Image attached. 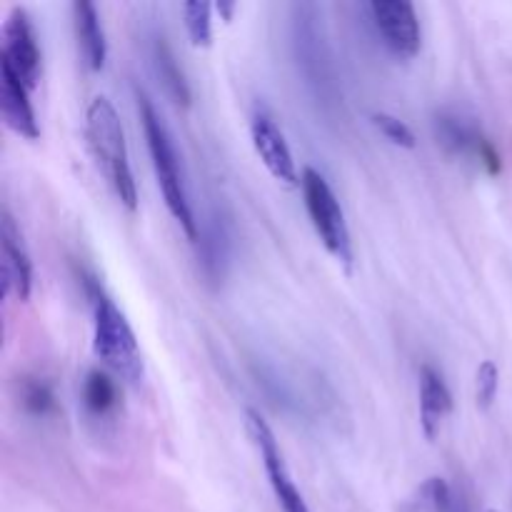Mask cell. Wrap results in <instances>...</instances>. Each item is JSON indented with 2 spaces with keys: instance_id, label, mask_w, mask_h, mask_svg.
I'll return each instance as SVG.
<instances>
[{
  "instance_id": "obj_1",
  "label": "cell",
  "mask_w": 512,
  "mask_h": 512,
  "mask_svg": "<svg viewBox=\"0 0 512 512\" xmlns=\"http://www.w3.org/2000/svg\"><path fill=\"white\" fill-rule=\"evenodd\" d=\"M85 135H88L90 150H93L105 178L113 185L118 200L125 205V210L135 213L138 210V185H135L133 168H130L123 123H120L118 110L113 108V103L105 95H98L88 105Z\"/></svg>"
},
{
  "instance_id": "obj_2",
  "label": "cell",
  "mask_w": 512,
  "mask_h": 512,
  "mask_svg": "<svg viewBox=\"0 0 512 512\" xmlns=\"http://www.w3.org/2000/svg\"><path fill=\"white\" fill-rule=\"evenodd\" d=\"M138 113H140V123H143L145 140H148L150 160H153L155 178H158L165 205H168L170 215L178 220L180 228L185 230V235L195 243V240H198V223H195L193 208H190L188 193H185V183L178 168V155H175L173 140H170L168 128L163 125L160 115L155 113L148 95H143L140 90H138Z\"/></svg>"
},
{
  "instance_id": "obj_3",
  "label": "cell",
  "mask_w": 512,
  "mask_h": 512,
  "mask_svg": "<svg viewBox=\"0 0 512 512\" xmlns=\"http://www.w3.org/2000/svg\"><path fill=\"white\" fill-rule=\"evenodd\" d=\"M93 350L115 375L128 383L138 385L143 380V355H140L138 338L130 328L123 310L103 293H93Z\"/></svg>"
},
{
  "instance_id": "obj_4",
  "label": "cell",
  "mask_w": 512,
  "mask_h": 512,
  "mask_svg": "<svg viewBox=\"0 0 512 512\" xmlns=\"http://www.w3.org/2000/svg\"><path fill=\"white\" fill-rule=\"evenodd\" d=\"M300 188H303L305 210H308L310 223H313L320 243L340 265H345V270H350L353 268V240H350L345 213L335 198L333 188L315 168H303Z\"/></svg>"
},
{
  "instance_id": "obj_5",
  "label": "cell",
  "mask_w": 512,
  "mask_h": 512,
  "mask_svg": "<svg viewBox=\"0 0 512 512\" xmlns=\"http://www.w3.org/2000/svg\"><path fill=\"white\" fill-rule=\"evenodd\" d=\"M0 63L8 65L28 90L38 88L43 60H40L38 38H35L30 15L23 8H13L3 23V50Z\"/></svg>"
},
{
  "instance_id": "obj_6",
  "label": "cell",
  "mask_w": 512,
  "mask_h": 512,
  "mask_svg": "<svg viewBox=\"0 0 512 512\" xmlns=\"http://www.w3.org/2000/svg\"><path fill=\"white\" fill-rule=\"evenodd\" d=\"M375 30L383 38L385 48L398 58H415L423 45L420 20L415 5L408 0H373L368 5Z\"/></svg>"
},
{
  "instance_id": "obj_7",
  "label": "cell",
  "mask_w": 512,
  "mask_h": 512,
  "mask_svg": "<svg viewBox=\"0 0 512 512\" xmlns=\"http://www.w3.org/2000/svg\"><path fill=\"white\" fill-rule=\"evenodd\" d=\"M248 430L250 438L255 440L260 450V458H263L265 473L270 478V488H273L275 498H278L280 508L283 512H310L308 505H305L303 495L295 488L293 478L288 473V465H285L283 453H280V445L275 440L273 430L265 423L263 415L258 410H248Z\"/></svg>"
},
{
  "instance_id": "obj_8",
  "label": "cell",
  "mask_w": 512,
  "mask_h": 512,
  "mask_svg": "<svg viewBox=\"0 0 512 512\" xmlns=\"http://www.w3.org/2000/svg\"><path fill=\"white\" fill-rule=\"evenodd\" d=\"M438 138L450 153L478 160L490 175H498L503 170V160L495 145L485 138L478 125L460 115H438Z\"/></svg>"
},
{
  "instance_id": "obj_9",
  "label": "cell",
  "mask_w": 512,
  "mask_h": 512,
  "mask_svg": "<svg viewBox=\"0 0 512 512\" xmlns=\"http://www.w3.org/2000/svg\"><path fill=\"white\" fill-rule=\"evenodd\" d=\"M250 138H253L255 153L260 155V160H263V165L275 180L290 185V188L300 183L288 140H285L283 130L275 125V120L268 113L253 115V120H250Z\"/></svg>"
},
{
  "instance_id": "obj_10",
  "label": "cell",
  "mask_w": 512,
  "mask_h": 512,
  "mask_svg": "<svg viewBox=\"0 0 512 512\" xmlns=\"http://www.w3.org/2000/svg\"><path fill=\"white\" fill-rule=\"evenodd\" d=\"M0 258H3L5 293H13L20 303H25L33 293V263L23 245V235L8 210H3V223H0Z\"/></svg>"
},
{
  "instance_id": "obj_11",
  "label": "cell",
  "mask_w": 512,
  "mask_h": 512,
  "mask_svg": "<svg viewBox=\"0 0 512 512\" xmlns=\"http://www.w3.org/2000/svg\"><path fill=\"white\" fill-rule=\"evenodd\" d=\"M28 93L30 90L25 88L23 80L8 65L0 63V113H3L5 125L20 138L38 140V120H35Z\"/></svg>"
},
{
  "instance_id": "obj_12",
  "label": "cell",
  "mask_w": 512,
  "mask_h": 512,
  "mask_svg": "<svg viewBox=\"0 0 512 512\" xmlns=\"http://www.w3.org/2000/svg\"><path fill=\"white\" fill-rule=\"evenodd\" d=\"M453 410V395L445 385L443 375L433 365L420 368V428L425 438L435 440L440 433V425Z\"/></svg>"
},
{
  "instance_id": "obj_13",
  "label": "cell",
  "mask_w": 512,
  "mask_h": 512,
  "mask_svg": "<svg viewBox=\"0 0 512 512\" xmlns=\"http://www.w3.org/2000/svg\"><path fill=\"white\" fill-rule=\"evenodd\" d=\"M73 23L85 65L93 73H98L105 68V58H108V43H105L98 8L90 0H78V3H73Z\"/></svg>"
},
{
  "instance_id": "obj_14",
  "label": "cell",
  "mask_w": 512,
  "mask_h": 512,
  "mask_svg": "<svg viewBox=\"0 0 512 512\" xmlns=\"http://www.w3.org/2000/svg\"><path fill=\"white\" fill-rule=\"evenodd\" d=\"M155 70H158L160 80H163V85H165V90L170 93V98H173L178 105H183V108H188L190 105L188 83H185V75L180 73L178 63H175L173 53H170V48L165 45L163 38L155 43Z\"/></svg>"
},
{
  "instance_id": "obj_15",
  "label": "cell",
  "mask_w": 512,
  "mask_h": 512,
  "mask_svg": "<svg viewBox=\"0 0 512 512\" xmlns=\"http://www.w3.org/2000/svg\"><path fill=\"white\" fill-rule=\"evenodd\" d=\"M83 400L85 408L95 415H105L118 405V385H115L113 378H108L100 370H93V373L85 378L83 385Z\"/></svg>"
},
{
  "instance_id": "obj_16",
  "label": "cell",
  "mask_w": 512,
  "mask_h": 512,
  "mask_svg": "<svg viewBox=\"0 0 512 512\" xmlns=\"http://www.w3.org/2000/svg\"><path fill=\"white\" fill-rule=\"evenodd\" d=\"M213 5L203 3V0H190L183 5V18L188 38L195 48H208L213 43Z\"/></svg>"
},
{
  "instance_id": "obj_17",
  "label": "cell",
  "mask_w": 512,
  "mask_h": 512,
  "mask_svg": "<svg viewBox=\"0 0 512 512\" xmlns=\"http://www.w3.org/2000/svg\"><path fill=\"white\" fill-rule=\"evenodd\" d=\"M415 505L423 512H450L453 510V493L443 478H428L418 488Z\"/></svg>"
},
{
  "instance_id": "obj_18",
  "label": "cell",
  "mask_w": 512,
  "mask_h": 512,
  "mask_svg": "<svg viewBox=\"0 0 512 512\" xmlns=\"http://www.w3.org/2000/svg\"><path fill=\"white\" fill-rule=\"evenodd\" d=\"M373 125L380 130V133L385 135V138L390 140V143L398 145V148L413 150L415 145H418V140H415L413 130H410L408 125L403 123V120L395 118V115H390V113H375V115H373Z\"/></svg>"
},
{
  "instance_id": "obj_19",
  "label": "cell",
  "mask_w": 512,
  "mask_h": 512,
  "mask_svg": "<svg viewBox=\"0 0 512 512\" xmlns=\"http://www.w3.org/2000/svg\"><path fill=\"white\" fill-rule=\"evenodd\" d=\"M498 388H500L498 365H495L493 360H485V363H480L478 375H475V398H478V408L488 410L490 405L495 403V398H498Z\"/></svg>"
},
{
  "instance_id": "obj_20",
  "label": "cell",
  "mask_w": 512,
  "mask_h": 512,
  "mask_svg": "<svg viewBox=\"0 0 512 512\" xmlns=\"http://www.w3.org/2000/svg\"><path fill=\"white\" fill-rule=\"evenodd\" d=\"M23 405L33 415H45L55 408L53 390L45 383H28L23 390Z\"/></svg>"
},
{
  "instance_id": "obj_21",
  "label": "cell",
  "mask_w": 512,
  "mask_h": 512,
  "mask_svg": "<svg viewBox=\"0 0 512 512\" xmlns=\"http://www.w3.org/2000/svg\"><path fill=\"white\" fill-rule=\"evenodd\" d=\"M215 10H218V13L223 15V18L230 20V15H233L235 5H233V3H218V5H215Z\"/></svg>"
},
{
  "instance_id": "obj_22",
  "label": "cell",
  "mask_w": 512,
  "mask_h": 512,
  "mask_svg": "<svg viewBox=\"0 0 512 512\" xmlns=\"http://www.w3.org/2000/svg\"><path fill=\"white\" fill-rule=\"evenodd\" d=\"M450 512H468V508H465V505H453V510Z\"/></svg>"
},
{
  "instance_id": "obj_23",
  "label": "cell",
  "mask_w": 512,
  "mask_h": 512,
  "mask_svg": "<svg viewBox=\"0 0 512 512\" xmlns=\"http://www.w3.org/2000/svg\"><path fill=\"white\" fill-rule=\"evenodd\" d=\"M485 512H500V510H485Z\"/></svg>"
}]
</instances>
